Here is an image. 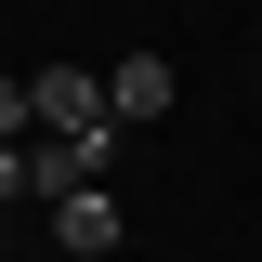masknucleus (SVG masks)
Wrapping results in <instances>:
<instances>
[{"label": "nucleus", "mask_w": 262, "mask_h": 262, "mask_svg": "<svg viewBox=\"0 0 262 262\" xmlns=\"http://www.w3.org/2000/svg\"><path fill=\"white\" fill-rule=\"evenodd\" d=\"M105 158H118V131H27V144H13V158H0V196H13V210H53V196H92L105 184Z\"/></svg>", "instance_id": "f257e3e1"}, {"label": "nucleus", "mask_w": 262, "mask_h": 262, "mask_svg": "<svg viewBox=\"0 0 262 262\" xmlns=\"http://www.w3.org/2000/svg\"><path fill=\"white\" fill-rule=\"evenodd\" d=\"M249 39H262V27H249Z\"/></svg>", "instance_id": "39448f33"}, {"label": "nucleus", "mask_w": 262, "mask_h": 262, "mask_svg": "<svg viewBox=\"0 0 262 262\" xmlns=\"http://www.w3.org/2000/svg\"><path fill=\"white\" fill-rule=\"evenodd\" d=\"M0 118H13V144H27V118L39 131H118V92H105L92 66H39V79L0 92Z\"/></svg>", "instance_id": "f03ea898"}, {"label": "nucleus", "mask_w": 262, "mask_h": 262, "mask_svg": "<svg viewBox=\"0 0 262 262\" xmlns=\"http://www.w3.org/2000/svg\"><path fill=\"white\" fill-rule=\"evenodd\" d=\"M53 236H66V249H79V262H92V249H118V196H53Z\"/></svg>", "instance_id": "20e7f679"}, {"label": "nucleus", "mask_w": 262, "mask_h": 262, "mask_svg": "<svg viewBox=\"0 0 262 262\" xmlns=\"http://www.w3.org/2000/svg\"><path fill=\"white\" fill-rule=\"evenodd\" d=\"M105 92H118V131H158L184 79H170V53H118V66H105Z\"/></svg>", "instance_id": "7ed1b4c3"}]
</instances>
